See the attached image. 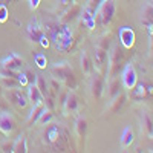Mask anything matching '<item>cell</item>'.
<instances>
[{"instance_id": "cell-9", "label": "cell", "mask_w": 153, "mask_h": 153, "mask_svg": "<svg viewBox=\"0 0 153 153\" xmlns=\"http://www.w3.org/2000/svg\"><path fill=\"white\" fill-rule=\"evenodd\" d=\"M118 38H120V45L124 49H129L135 43V31L129 26H123L118 31Z\"/></svg>"}, {"instance_id": "cell-25", "label": "cell", "mask_w": 153, "mask_h": 153, "mask_svg": "<svg viewBox=\"0 0 153 153\" xmlns=\"http://www.w3.org/2000/svg\"><path fill=\"white\" fill-rule=\"evenodd\" d=\"M35 86L40 89V92L43 94V97H48V95H49V83L46 81V78H45L43 75H37Z\"/></svg>"}, {"instance_id": "cell-31", "label": "cell", "mask_w": 153, "mask_h": 153, "mask_svg": "<svg viewBox=\"0 0 153 153\" xmlns=\"http://www.w3.org/2000/svg\"><path fill=\"white\" fill-rule=\"evenodd\" d=\"M9 107H11L9 101L5 98V95H3V94H0V112H8V110H9Z\"/></svg>"}, {"instance_id": "cell-32", "label": "cell", "mask_w": 153, "mask_h": 153, "mask_svg": "<svg viewBox=\"0 0 153 153\" xmlns=\"http://www.w3.org/2000/svg\"><path fill=\"white\" fill-rule=\"evenodd\" d=\"M35 63H37V66L38 68H46V65H48V60H46V55H43V54H37L35 55Z\"/></svg>"}, {"instance_id": "cell-37", "label": "cell", "mask_w": 153, "mask_h": 153, "mask_svg": "<svg viewBox=\"0 0 153 153\" xmlns=\"http://www.w3.org/2000/svg\"><path fill=\"white\" fill-rule=\"evenodd\" d=\"M42 0H29V3H31V8H37L38 5H40Z\"/></svg>"}, {"instance_id": "cell-6", "label": "cell", "mask_w": 153, "mask_h": 153, "mask_svg": "<svg viewBox=\"0 0 153 153\" xmlns=\"http://www.w3.org/2000/svg\"><path fill=\"white\" fill-rule=\"evenodd\" d=\"M92 61H94V68L106 75L107 66H109V51H106V49H103V48H100V46H95Z\"/></svg>"}, {"instance_id": "cell-23", "label": "cell", "mask_w": 153, "mask_h": 153, "mask_svg": "<svg viewBox=\"0 0 153 153\" xmlns=\"http://www.w3.org/2000/svg\"><path fill=\"white\" fill-rule=\"evenodd\" d=\"M0 86H2V89H16V87H22L19 78H14V76H0Z\"/></svg>"}, {"instance_id": "cell-2", "label": "cell", "mask_w": 153, "mask_h": 153, "mask_svg": "<svg viewBox=\"0 0 153 153\" xmlns=\"http://www.w3.org/2000/svg\"><path fill=\"white\" fill-rule=\"evenodd\" d=\"M124 63V48L118 43L110 48L109 52V66H107V75L109 78H115L120 75V71Z\"/></svg>"}, {"instance_id": "cell-1", "label": "cell", "mask_w": 153, "mask_h": 153, "mask_svg": "<svg viewBox=\"0 0 153 153\" xmlns=\"http://www.w3.org/2000/svg\"><path fill=\"white\" fill-rule=\"evenodd\" d=\"M51 74H52L54 78H57L68 89H75L76 87L75 74H74L72 68L68 65V63H55V65L52 66V69H51Z\"/></svg>"}, {"instance_id": "cell-36", "label": "cell", "mask_w": 153, "mask_h": 153, "mask_svg": "<svg viewBox=\"0 0 153 153\" xmlns=\"http://www.w3.org/2000/svg\"><path fill=\"white\" fill-rule=\"evenodd\" d=\"M58 2H60L63 6H69V5L74 3V0H58Z\"/></svg>"}, {"instance_id": "cell-3", "label": "cell", "mask_w": 153, "mask_h": 153, "mask_svg": "<svg viewBox=\"0 0 153 153\" xmlns=\"http://www.w3.org/2000/svg\"><path fill=\"white\" fill-rule=\"evenodd\" d=\"M115 2L113 0H104L103 3L100 5L97 14H95V25H98V26L101 28H106L109 26V25L112 23L113 17H115Z\"/></svg>"}, {"instance_id": "cell-15", "label": "cell", "mask_w": 153, "mask_h": 153, "mask_svg": "<svg viewBox=\"0 0 153 153\" xmlns=\"http://www.w3.org/2000/svg\"><path fill=\"white\" fill-rule=\"evenodd\" d=\"M126 100H127V95H126L124 92L118 94L117 97H113V98L110 100L109 106H107L109 112H112V113H118V112L123 109V106L126 104Z\"/></svg>"}, {"instance_id": "cell-27", "label": "cell", "mask_w": 153, "mask_h": 153, "mask_svg": "<svg viewBox=\"0 0 153 153\" xmlns=\"http://www.w3.org/2000/svg\"><path fill=\"white\" fill-rule=\"evenodd\" d=\"M54 120V110H49L48 107L45 109V112L40 115V118L37 120V124H40V126H48L51 124V121Z\"/></svg>"}, {"instance_id": "cell-39", "label": "cell", "mask_w": 153, "mask_h": 153, "mask_svg": "<svg viewBox=\"0 0 153 153\" xmlns=\"http://www.w3.org/2000/svg\"><path fill=\"white\" fill-rule=\"evenodd\" d=\"M0 87H2V86H0ZM0 94H2V89H0Z\"/></svg>"}, {"instance_id": "cell-26", "label": "cell", "mask_w": 153, "mask_h": 153, "mask_svg": "<svg viewBox=\"0 0 153 153\" xmlns=\"http://www.w3.org/2000/svg\"><path fill=\"white\" fill-rule=\"evenodd\" d=\"M48 83H49V95H52L54 98H57L58 94L61 92V83H60L57 78H54V76H52V78H51Z\"/></svg>"}, {"instance_id": "cell-18", "label": "cell", "mask_w": 153, "mask_h": 153, "mask_svg": "<svg viewBox=\"0 0 153 153\" xmlns=\"http://www.w3.org/2000/svg\"><path fill=\"white\" fill-rule=\"evenodd\" d=\"M123 92V81L115 76V78H110L109 84H107V94H109V100H112L113 97H117L118 94Z\"/></svg>"}, {"instance_id": "cell-19", "label": "cell", "mask_w": 153, "mask_h": 153, "mask_svg": "<svg viewBox=\"0 0 153 153\" xmlns=\"http://www.w3.org/2000/svg\"><path fill=\"white\" fill-rule=\"evenodd\" d=\"M81 71H83L84 75H91V74L95 71L92 57L89 55L86 51H83V52H81Z\"/></svg>"}, {"instance_id": "cell-33", "label": "cell", "mask_w": 153, "mask_h": 153, "mask_svg": "<svg viewBox=\"0 0 153 153\" xmlns=\"http://www.w3.org/2000/svg\"><path fill=\"white\" fill-rule=\"evenodd\" d=\"M12 147H14V143L12 141H5L2 146H0V152H5V153L12 152Z\"/></svg>"}, {"instance_id": "cell-10", "label": "cell", "mask_w": 153, "mask_h": 153, "mask_svg": "<svg viewBox=\"0 0 153 153\" xmlns=\"http://www.w3.org/2000/svg\"><path fill=\"white\" fill-rule=\"evenodd\" d=\"M81 9H83V6L81 5H78V3H72V5H69L68 6V9L63 12V16H61V23H65V25H69V23H72V22H75L76 19H78L80 16H81Z\"/></svg>"}, {"instance_id": "cell-17", "label": "cell", "mask_w": 153, "mask_h": 153, "mask_svg": "<svg viewBox=\"0 0 153 153\" xmlns=\"http://www.w3.org/2000/svg\"><path fill=\"white\" fill-rule=\"evenodd\" d=\"M28 100H29V103H32V106H35V104L43 103L45 97L35 84H29L28 86Z\"/></svg>"}, {"instance_id": "cell-11", "label": "cell", "mask_w": 153, "mask_h": 153, "mask_svg": "<svg viewBox=\"0 0 153 153\" xmlns=\"http://www.w3.org/2000/svg\"><path fill=\"white\" fill-rule=\"evenodd\" d=\"M23 65H25V60L20 55L14 54V52H12L11 55H8L6 58H3L2 63H0L2 68H6V69H11V71H17V72L23 68Z\"/></svg>"}, {"instance_id": "cell-38", "label": "cell", "mask_w": 153, "mask_h": 153, "mask_svg": "<svg viewBox=\"0 0 153 153\" xmlns=\"http://www.w3.org/2000/svg\"><path fill=\"white\" fill-rule=\"evenodd\" d=\"M84 0H74V3H78V5H83Z\"/></svg>"}, {"instance_id": "cell-24", "label": "cell", "mask_w": 153, "mask_h": 153, "mask_svg": "<svg viewBox=\"0 0 153 153\" xmlns=\"http://www.w3.org/2000/svg\"><path fill=\"white\" fill-rule=\"evenodd\" d=\"M133 139H135V136H133V132H132V129L130 127H126L124 129V132H123V135H121V144H123V147H129L132 143H133Z\"/></svg>"}, {"instance_id": "cell-13", "label": "cell", "mask_w": 153, "mask_h": 153, "mask_svg": "<svg viewBox=\"0 0 153 153\" xmlns=\"http://www.w3.org/2000/svg\"><path fill=\"white\" fill-rule=\"evenodd\" d=\"M63 107H65V112L66 113H75V112H78L80 98L76 97V94L72 92L71 89H69V92H68V97H66V101H65V104H63Z\"/></svg>"}, {"instance_id": "cell-29", "label": "cell", "mask_w": 153, "mask_h": 153, "mask_svg": "<svg viewBox=\"0 0 153 153\" xmlns=\"http://www.w3.org/2000/svg\"><path fill=\"white\" fill-rule=\"evenodd\" d=\"M95 46H100V48H103V49H106V51H110V48H112V35H110V34H104V35L98 40V43H97Z\"/></svg>"}, {"instance_id": "cell-5", "label": "cell", "mask_w": 153, "mask_h": 153, "mask_svg": "<svg viewBox=\"0 0 153 153\" xmlns=\"http://www.w3.org/2000/svg\"><path fill=\"white\" fill-rule=\"evenodd\" d=\"M104 87H106V78L104 74L100 71H94L91 74V94L95 100H101L104 94Z\"/></svg>"}, {"instance_id": "cell-4", "label": "cell", "mask_w": 153, "mask_h": 153, "mask_svg": "<svg viewBox=\"0 0 153 153\" xmlns=\"http://www.w3.org/2000/svg\"><path fill=\"white\" fill-rule=\"evenodd\" d=\"M5 95V98L9 101V104L16 106V107H22L25 109L29 104V100L28 95L22 91V87H16V89H5L2 92Z\"/></svg>"}, {"instance_id": "cell-40", "label": "cell", "mask_w": 153, "mask_h": 153, "mask_svg": "<svg viewBox=\"0 0 153 153\" xmlns=\"http://www.w3.org/2000/svg\"><path fill=\"white\" fill-rule=\"evenodd\" d=\"M0 133H2V132H0Z\"/></svg>"}, {"instance_id": "cell-7", "label": "cell", "mask_w": 153, "mask_h": 153, "mask_svg": "<svg viewBox=\"0 0 153 153\" xmlns=\"http://www.w3.org/2000/svg\"><path fill=\"white\" fill-rule=\"evenodd\" d=\"M17 127V121L14 118V115L11 113V110L8 112H0V132L3 135H9L16 130Z\"/></svg>"}, {"instance_id": "cell-20", "label": "cell", "mask_w": 153, "mask_h": 153, "mask_svg": "<svg viewBox=\"0 0 153 153\" xmlns=\"http://www.w3.org/2000/svg\"><path fill=\"white\" fill-rule=\"evenodd\" d=\"M45 109H46V106H45V103H40V104H35L34 107H32V110H31V113H29V117H28V126H32V124H35L37 123V120L40 118V115L45 112Z\"/></svg>"}, {"instance_id": "cell-12", "label": "cell", "mask_w": 153, "mask_h": 153, "mask_svg": "<svg viewBox=\"0 0 153 153\" xmlns=\"http://www.w3.org/2000/svg\"><path fill=\"white\" fill-rule=\"evenodd\" d=\"M149 92H153V87H152V86H149V89H147V84H144V83H136L135 87L130 89V98L135 100V101H143V100L147 97Z\"/></svg>"}, {"instance_id": "cell-21", "label": "cell", "mask_w": 153, "mask_h": 153, "mask_svg": "<svg viewBox=\"0 0 153 153\" xmlns=\"http://www.w3.org/2000/svg\"><path fill=\"white\" fill-rule=\"evenodd\" d=\"M75 130H76V135H78V139L83 141V139L86 138V133H87V120L80 117L75 123Z\"/></svg>"}, {"instance_id": "cell-41", "label": "cell", "mask_w": 153, "mask_h": 153, "mask_svg": "<svg viewBox=\"0 0 153 153\" xmlns=\"http://www.w3.org/2000/svg\"><path fill=\"white\" fill-rule=\"evenodd\" d=\"M0 76H2V75H0Z\"/></svg>"}, {"instance_id": "cell-30", "label": "cell", "mask_w": 153, "mask_h": 153, "mask_svg": "<svg viewBox=\"0 0 153 153\" xmlns=\"http://www.w3.org/2000/svg\"><path fill=\"white\" fill-rule=\"evenodd\" d=\"M23 75L26 76L28 84H35V81H37V75L34 74V71H31V69H26V71H23Z\"/></svg>"}, {"instance_id": "cell-34", "label": "cell", "mask_w": 153, "mask_h": 153, "mask_svg": "<svg viewBox=\"0 0 153 153\" xmlns=\"http://www.w3.org/2000/svg\"><path fill=\"white\" fill-rule=\"evenodd\" d=\"M6 19H8V9L6 6L0 5V22H6Z\"/></svg>"}, {"instance_id": "cell-16", "label": "cell", "mask_w": 153, "mask_h": 153, "mask_svg": "<svg viewBox=\"0 0 153 153\" xmlns=\"http://www.w3.org/2000/svg\"><path fill=\"white\" fill-rule=\"evenodd\" d=\"M141 123H143V132L146 133V136L152 138L153 136V117L150 115V112L144 110L141 113Z\"/></svg>"}, {"instance_id": "cell-28", "label": "cell", "mask_w": 153, "mask_h": 153, "mask_svg": "<svg viewBox=\"0 0 153 153\" xmlns=\"http://www.w3.org/2000/svg\"><path fill=\"white\" fill-rule=\"evenodd\" d=\"M28 34H29V38L32 42H35V43H38L43 38V31L37 26V25H34V26H29L28 28Z\"/></svg>"}, {"instance_id": "cell-8", "label": "cell", "mask_w": 153, "mask_h": 153, "mask_svg": "<svg viewBox=\"0 0 153 153\" xmlns=\"http://www.w3.org/2000/svg\"><path fill=\"white\" fill-rule=\"evenodd\" d=\"M121 81H123V86L126 89H130L135 87V84L138 83V74H136V69L133 68V65H127L123 71V76H121Z\"/></svg>"}, {"instance_id": "cell-35", "label": "cell", "mask_w": 153, "mask_h": 153, "mask_svg": "<svg viewBox=\"0 0 153 153\" xmlns=\"http://www.w3.org/2000/svg\"><path fill=\"white\" fill-rule=\"evenodd\" d=\"M149 40H150V48L153 49V26H149Z\"/></svg>"}, {"instance_id": "cell-14", "label": "cell", "mask_w": 153, "mask_h": 153, "mask_svg": "<svg viewBox=\"0 0 153 153\" xmlns=\"http://www.w3.org/2000/svg\"><path fill=\"white\" fill-rule=\"evenodd\" d=\"M141 25L144 28L153 26V5L150 2L144 3V6L141 9Z\"/></svg>"}, {"instance_id": "cell-22", "label": "cell", "mask_w": 153, "mask_h": 153, "mask_svg": "<svg viewBox=\"0 0 153 153\" xmlns=\"http://www.w3.org/2000/svg\"><path fill=\"white\" fill-rule=\"evenodd\" d=\"M14 153H26L28 152V146H26V135L22 133L16 141H14V147H12Z\"/></svg>"}]
</instances>
